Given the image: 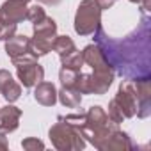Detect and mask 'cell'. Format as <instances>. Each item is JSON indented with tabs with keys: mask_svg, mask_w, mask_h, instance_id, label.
Masks as SVG:
<instances>
[{
	"mask_svg": "<svg viewBox=\"0 0 151 151\" xmlns=\"http://www.w3.org/2000/svg\"><path fill=\"white\" fill-rule=\"evenodd\" d=\"M137 93V117L146 119L151 116V84L149 80H137L133 82Z\"/></svg>",
	"mask_w": 151,
	"mask_h": 151,
	"instance_id": "9",
	"label": "cell"
},
{
	"mask_svg": "<svg viewBox=\"0 0 151 151\" xmlns=\"http://www.w3.org/2000/svg\"><path fill=\"white\" fill-rule=\"evenodd\" d=\"M16 77L23 87H34L36 84L45 80V69L37 60L25 62V64L16 66Z\"/></svg>",
	"mask_w": 151,
	"mask_h": 151,
	"instance_id": "8",
	"label": "cell"
},
{
	"mask_svg": "<svg viewBox=\"0 0 151 151\" xmlns=\"http://www.w3.org/2000/svg\"><path fill=\"white\" fill-rule=\"evenodd\" d=\"M7 147H9V140L4 132H0V151H6Z\"/></svg>",
	"mask_w": 151,
	"mask_h": 151,
	"instance_id": "26",
	"label": "cell"
},
{
	"mask_svg": "<svg viewBox=\"0 0 151 151\" xmlns=\"http://www.w3.org/2000/svg\"><path fill=\"white\" fill-rule=\"evenodd\" d=\"M48 137L52 140V146L59 151H82L87 144L80 128L73 121L66 119V116L57 117V123L48 130Z\"/></svg>",
	"mask_w": 151,
	"mask_h": 151,
	"instance_id": "4",
	"label": "cell"
},
{
	"mask_svg": "<svg viewBox=\"0 0 151 151\" xmlns=\"http://www.w3.org/2000/svg\"><path fill=\"white\" fill-rule=\"evenodd\" d=\"M34 100L43 105V107H53L57 103V89L52 82H45L41 80L39 84L34 86Z\"/></svg>",
	"mask_w": 151,
	"mask_h": 151,
	"instance_id": "12",
	"label": "cell"
},
{
	"mask_svg": "<svg viewBox=\"0 0 151 151\" xmlns=\"http://www.w3.org/2000/svg\"><path fill=\"white\" fill-rule=\"evenodd\" d=\"M128 2H132V4H140L142 0H128Z\"/></svg>",
	"mask_w": 151,
	"mask_h": 151,
	"instance_id": "28",
	"label": "cell"
},
{
	"mask_svg": "<svg viewBox=\"0 0 151 151\" xmlns=\"http://www.w3.org/2000/svg\"><path fill=\"white\" fill-rule=\"evenodd\" d=\"M46 16V13H45V9L41 7V6H32V7H27V16H25V20H29L30 23H36V22H39L41 18H45Z\"/></svg>",
	"mask_w": 151,
	"mask_h": 151,
	"instance_id": "20",
	"label": "cell"
},
{
	"mask_svg": "<svg viewBox=\"0 0 151 151\" xmlns=\"http://www.w3.org/2000/svg\"><path fill=\"white\" fill-rule=\"evenodd\" d=\"M22 147L27 151H37V149H45V142L39 140L37 137H27L22 140Z\"/></svg>",
	"mask_w": 151,
	"mask_h": 151,
	"instance_id": "22",
	"label": "cell"
},
{
	"mask_svg": "<svg viewBox=\"0 0 151 151\" xmlns=\"http://www.w3.org/2000/svg\"><path fill=\"white\" fill-rule=\"evenodd\" d=\"M0 94L7 100V103H14V101L20 100V96H22V84H18L16 80H11Z\"/></svg>",
	"mask_w": 151,
	"mask_h": 151,
	"instance_id": "18",
	"label": "cell"
},
{
	"mask_svg": "<svg viewBox=\"0 0 151 151\" xmlns=\"http://www.w3.org/2000/svg\"><path fill=\"white\" fill-rule=\"evenodd\" d=\"M30 0H6L0 6V22L4 25H18L27 16Z\"/></svg>",
	"mask_w": 151,
	"mask_h": 151,
	"instance_id": "7",
	"label": "cell"
},
{
	"mask_svg": "<svg viewBox=\"0 0 151 151\" xmlns=\"http://www.w3.org/2000/svg\"><path fill=\"white\" fill-rule=\"evenodd\" d=\"M114 101L119 107L124 119L135 117V114H137V93H135V86L132 80H123L119 84V89L114 96Z\"/></svg>",
	"mask_w": 151,
	"mask_h": 151,
	"instance_id": "6",
	"label": "cell"
},
{
	"mask_svg": "<svg viewBox=\"0 0 151 151\" xmlns=\"http://www.w3.org/2000/svg\"><path fill=\"white\" fill-rule=\"evenodd\" d=\"M16 34V25H4L0 22V41H7Z\"/></svg>",
	"mask_w": 151,
	"mask_h": 151,
	"instance_id": "23",
	"label": "cell"
},
{
	"mask_svg": "<svg viewBox=\"0 0 151 151\" xmlns=\"http://www.w3.org/2000/svg\"><path fill=\"white\" fill-rule=\"evenodd\" d=\"M101 25V9L96 0H82L75 13L73 29L78 36H93Z\"/></svg>",
	"mask_w": 151,
	"mask_h": 151,
	"instance_id": "5",
	"label": "cell"
},
{
	"mask_svg": "<svg viewBox=\"0 0 151 151\" xmlns=\"http://www.w3.org/2000/svg\"><path fill=\"white\" fill-rule=\"evenodd\" d=\"M93 36L114 73L132 82L151 78V18L147 14L142 13L140 25L123 39L110 37L101 25Z\"/></svg>",
	"mask_w": 151,
	"mask_h": 151,
	"instance_id": "1",
	"label": "cell"
},
{
	"mask_svg": "<svg viewBox=\"0 0 151 151\" xmlns=\"http://www.w3.org/2000/svg\"><path fill=\"white\" fill-rule=\"evenodd\" d=\"M4 43H6L4 45V50H6V53H7V57L11 60L13 59H18L22 55L29 53V52H32L30 50V37H27L25 34H14L13 37H9Z\"/></svg>",
	"mask_w": 151,
	"mask_h": 151,
	"instance_id": "11",
	"label": "cell"
},
{
	"mask_svg": "<svg viewBox=\"0 0 151 151\" xmlns=\"http://www.w3.org/2000/svg\"><path fill=\"white\" fill-rule=\"evenodd\" d=\"M82 55H84V64L91 66L93 73L80 71L73 87L80 91V94H98V96L105 94L114 82L116 77L114 69L110 68V64L107 62V59L103 57L101 50L96 45H87L82 50Z\"/></svg>",
	"mask_w": 151,
	"mask_h": 151,
	"instance_id": "3",
	"label": "cell"
},
{
	"mask_svg": "<svg viewBox=\"0 0 151 151\" xmlns=\"http://www.w3.org/2000/svg\"><path fill=\"white\" fill-rule=\"evenodd\" d=\"M13 80V75L7 69H0V93L6 89V86Z\"/></svg>",
	"mask_w": 151,
	"mask_h": 151,
	"instance_id": "24",
	"label": "cell"
},
{
	"mask_svg": "<svg viewBox=\"0 0 151 151\" xmlns=\"http://www.w3.org/2000/svg\"><path fill=\"white\" fill-rule=\"evenodd\" d=\"M78 73L77 69H71V68H66V66H60V71H59V80L62 86L66 87H73L75 82H77V77H78Z\"/></svg>",
	"mask_w": 151,
	"mask_h": 151,
	"instance_id": "19",
	"label": "cell"
},
{
	"mask_svg": "<svg viewBox=\"0 0 151 151\" xmlns=\"http://www.w3.org/2000/svg\"><path fill=\"white\" fill-rule=\"evenodd\" d=\"M59 59H60V64L66 66V68L77 69V71H82V68H84V55H82V52L77 50V48L71 50V52H68V53L59 55Z\"/></svg>",
	"mask_w": 151,
	"mask_h": 151,
	"instance_id": "15",
	"label": "cell"
},
{
	"mask_svg": "<svg viewBox=\"0 0 151 151\" xmlns=\"http://www.w3.org/2000/svg\"><path fill=\"white\" fill-rule=\"evenodd\" d=\"M37 2L43 4V6H59L60 0H37Z\"/></svg>",
	"mask_w": 151,
	"mask_h": 151,
	"instance_id": "27",
	"label": "cell"
},
{
	"mask_svg": "<svg viewBox=\"0 0 151 151\" xmlns=\"http://www.w3.org/2000/svg\"><path fill=\"white\" fill-rule=\"evenodd\" d=\"M75 48H77V46H75V41H73L69 36H55V39H53V43H52V50L57 52L59 55L68 53V52H71V50H75Z\"/></svg>",
	"mask_w": 151,
	"mask_h": 151,
	"instance_id": "17",
	"label": "cell"
},
{
	"mask_svg": "<svg viewBox=\"0 0 151 151\" xmlns=\"http://www.w3.org/2000/svg\"><path fill=\"white\" fill-rule=\"evenodd\" d=\"M107 116H109V119L112 121V123H116V124H121L123 123V114H121V110H119V107L116 105V101H114V98L110 100V103H109V112H107Z\"/></svg>",
	"mask_w": 151,
	"mask_h": 151,
	"instance_id": "21",
	"label": "cell"
},
{
	"mask_svg": "<svg viewBox=\"0 0 151 151\" xmlns=\"http://www.w3.org/2000/svg\"><path fill=\"white\" fill-rule=\"evenodd\" d=\"M32 30H34V36H36V37L55 39V36H57V23H55L53 18L45 16V18H41L39 22L32 23Z\"/></svg>",
	"mask_w": 151,
	"mask_h": 151,
	"instance_id": "14",
	"label": "cell"
},
{
	"mask_svg": "<svg viewBox=\"0 0 151 151\" xmlns=\"http://www.w3.org/2000/svg\"><path fill=\"white\" fill-rule=\"evenodd\" d=\"M66 119L77 124L86 139L100 151H130L135 147L130 135L119 130V124L112 123L100 105L89 107L84 114H69Z\"/></svg>",
	"mask_w": 151,
	"mask_h": 151,
	"instance_id": "2",
	"label": "cell"
},
{
	"mask_svg": "<svg viewBox=\"0 0 151 151\" xmlns=\"http://www.w3.org/2000/svg\"><path fill=\"white\" fill-rule=\"evenodd\" d=\"M20 117H22V109L7 103L6 107H0V132L11 133L20 126Z\"/></svg>",
	"mask_w": 151,
	"mask_h": 151,
	"instance_id": "10",
	"label": "cell"
},
{
	"mask_svg": "<svg viewBox=\"0 0 151 151\" xmlns=\"http://www.w3.org/2000/svg\"><path fill=\"white\" fill-rule=\"evenodd\" d=\"M117 2V0H96V4H98V7L101 9V11H107V9H110L114 4Z\"/></svg>",
	"mask_w": 151,
	"mask_h": 151,
	"instance_id": "25",
	"label": "cell"
},
{
	"mask_svg": "<svg viewBox=\"0 0 151 151\" xmlns=\"http://www.w3.org/2000/svg\"><path fill=\"white\" fill-rule=\"evenodd\" d=\"M57 101L62 107H66V109H77L82 103V94H80V91H77L75 87L62 86L57 91Z\"/></svg>",
	"mask_w": 151,
	"mask_h": 151,
	"instance_id": "13",
	"label": "cell"
},
{
	"mask_svg": "<svg viewBox=\"0 0 151 151\" xmlns=\"http://www.w3.org/2000/svg\"><path fill=\"white\" fill-rule=\"evenodd\" d=\"M52 43H53V39L32 36V37H30V50H32L37 57H43V55H46V53L52 52Z\"/></svg>",
	"mask_w": 151,
	"mask_h": 151,
	"instance_id": "16",
	"label": "cell"
}]
</instances>
